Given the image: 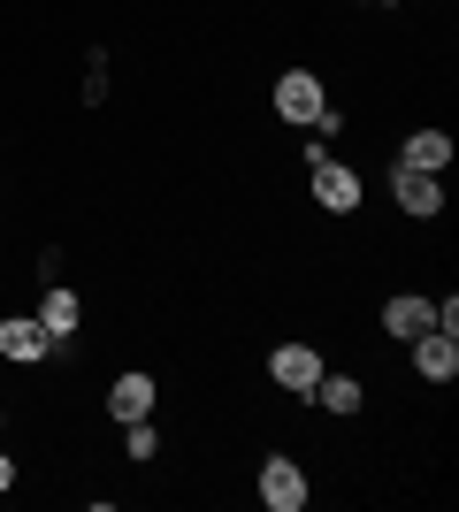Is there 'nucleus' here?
<instances>
[{
	"mask_svg": "<svg viewBox=\"0 0 459 512\" xmlns=\"http://www.w3.org/2000/svg\"><path fill=\"white\" fill-rule=\"evenodd\" d=\"M261 505L268 512H299L306 505V474L291 467V459H268L261 467Z\"/></svg>",
	"mask_w": 459,
	"mask_h": 512,
	"instance_id": "4",
	"label": "nucleus"
},
{
	"mask_svg": "<svg viewBox=\"0 0 459 512\" xmlns=\"http://www.w3.org/2000/svg\"><path fill=\"white\" fill-rule=\"evenodd\" d=\"M322 77H306V69H284V77H276V115H284V123H314V115H322Z\"/></svg>",
	"mask_w": 459,
	"mask_h": 512,
	"instance_id": "1",
	"label": "nucleus"
},
{
	"mask_svg": "<svg viewBox=\"0 0 459 512\" xmlns=\"http://www.w3.org/2000/svg\"><path fill=\"white\" fill-rule=\"evenodd\" d=\"M39 329H46V337H77V299H69V291H46Z\"/></svg>",
	"mask_w": 459,
	"mask_h": 512,
	"instance_id": "11",
	"label": "nucleus"
},
{
	"mask_svg": "<svg viewBox=\"0 0 459 512\" xmlns=\"http://www.w3.org/2000/svg\"><path fill=\"white\" fill-rule=\"evenodd\" d=\"M268 375H276L284 390H299V398H306V390L322 383V352H314V344H276V360H268Z\"/></svg>",
	"mask_w": 459,
	"mask_h": 512,
	"instance_id": "2",
	"label": "nucleus"
},
{
	"mask_svg": "<svg viewBox=\"0 0 459 512\" xmlns=\"http://www.w3.org/2000/svg\"><path fill=\"white\" fill-rule=\"evenodd\" d=\"M46 344H54V337H46V329H39V314H31V321H0V360H16V367H31V360H46Z\"/></svg>",
	"mask_w": 459,
	"mask_h": 512,
	"instance_id": "6",
	"label": "nucleus"
},
{
	"mask_svg": "<svg viewBox=\"0 0 459 512\" xmlns=\"http://www.w3.org/2000/svg\"><path fill=\"white\" fill-rule=\"evenodd\" d=\"M108 413H115V421H146V413H153V375H138V367H131V375H115Z\"/></svg>",
	"mask_w": 459,
	"mask_h": 512,
	"instance_id": "8",
	"label": "nucleus"
},
{
	"mask_svg": "<svg viewBox=\"0 0 459 512\" xmlns=\"http://www.w3.org/2000/svg\"><path fill=\"white\" fill-rule=\"evenodd\" d=\"M398 169L444 176V169H452V138H444V130H414V138H406V153H398Z\"/></svg>",
	"mask_w": 459,
	"mask_h": 512,
	"instance_id": "9",
	"label": "nucleus"
},
{
	"mask_svg": "<svg viewBox=\"0 0 459 512\" xmlns=\"http://www.w3.org/2000/svg\"><path fill=\"white\" fill-rule=\"evenodd\" d=\"M314 199H322L329 214H352V207H360V176H352L345 161H329V153H322V161H314Z\"/></svg>",
	"mask_w": 459,
	"mask_h": 512,
	"instance_id": "3",
	"label": "nucleus"
},
{
	"mask_svg": "<svg viewBox=\"0 0 459 512\" xmlns=\"http://www.w3.org/2000/svg\"><path fill=\"white\" fill-rule=\"evenodd\" d=\"M406 344H414V367L429 375V383H452L459 375V344L444 337V329H421V337H406Z\"/></svg>",
	"mask_w": 459,
	"mask_h": 512,
	"instance_id": "5",
	"label": "nucleus"
},
{
	"mask_svg": "<svg viewBox=\"0 0 459 512\" xmlns=\"http://www.w3.org/2000/svg\"><path fill=\"white\" fill-rule=\"evenodd\" d=\"M383 329H391V337H421V329H429V299H414V291L391 299L383 306Z\"/></svg>",
	"mask_w": 459,
	"mask_h": 512,
	"instance_id": "10",
	"label": "nucleus"
},
{
	"mask_svg": "<svg viewBox=\"0 0 459 512\" xmlns=\"http://www.w3.org/2000/svg\"><path fill=\"white\" fill-rule=\"evenodd\" d=\"M306 398H322L329 413H360V383H352V375H322V383L306 390Z\"/></svg>",
	"mask_w": 459,
	"mask_h": 512,
	"instance_id": "12",
	"label": "nucleus"
},
{
	"mask_svg": "<svg viewBox=\"0 0 459 512\" xmlns=\"http://www.w3.org/2000/svg\"><path fill=\"white\" fill-rule=\"evenodd\" d=\"M123 451H131V459H153V428L146 421H123Z\"/></svg>",
	"mask_w": 459,
	"mask_h": 512,
	"instance_id": "13",
	"label": "nucleus"
},
{
	"mask_svg": "<svg viewBox=\"0 0 459 512\" xmlns=\"http://www.w3.org/2000/svg\"><path fill=\"white\" fill-rule=\"evenodd\" d=\"M0 490H16V459H0Z\"/></svg>",
	"mask_w": 459,
	"mask_h": 512,
	"instance_id": "14",
	"label": "nucleus"
},
{
	"mask_svg": "<svg viewBox=\"0 0 459 512\" xmlns=\"http://www.w3.org/2000/svg\"><path fill=\"white\" fill-rule=\"evenodd\" d=\"M391 184H398V207L406 214H437L444 207V176H429V169H398Z\"/></svg>",
	"mask_w": 459,
	"mask_h": 512,
	"instance_id": "7",
	"label": "nucleus"
}]
</instances>
